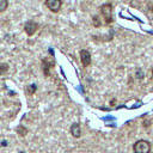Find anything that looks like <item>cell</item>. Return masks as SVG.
Masks as SVG:
<instances>
[{"label":"cell","instance_id":"cell-6","mask_svg":"<svg viewBox=\"0 0 153 153\" xmlns=\"http://www.w3.org/2000/svg\"><path fill=\"white\" fill-rule=\"evenodd\" d=\"M71 134L74 136V137H80L81 135V128H80V124L79 123H73L71 126V129H69Z\"/></svg>","mask_w":153,"mask_h":153},{"label":"cell","instance_id":"cell-3","mask_svg":"<svg viewBox=\"0 0 153 153\" xmlns=\"http://www.w3.org/2000/svg\"><path fill=\"white\" fill-rule=\"evenodd\" d=\"M45 6L51 12H59L62 6V1L61 0H45Z\"/></svg>","mask_w":153,"mask_h":153},{"label":"cell","instance_id":"cell-8","mask_svg":"<svg viewBox=\"0 0 153 153\" xmlns=\"http://www.w3.org/2000/svg\"><path fill=\"white\" fill-rule=\"evenodd\" d=\"M17 133H18L20 136H25V135H26V133H27V129H26V128H24L23 126H19V127L17 128Z\"/></svg>","mask_w":153,"mask_h":153},{"label":"cell","instance_id":"cell-1","mask_svg":"<svg viewBox=\"0 0 153 153\" xmlns=\"http://www.w3.org/2000/svg\"><path fill=\"white\" fill-rule=\"evenodd\" d=\"M134 153H151V143L147 140H137L133 146Z\"/></svg>","mask_w":153,"mask_h":153},{"label":"cell","instance_id":"cell-9","mask_svg":"<svg viewBox=\"0 0 153 153\" xmlns=\"http://www.w3.org/2000/svg\"><path fill=\"white\" fill-rule=\"evenodd\" d=\"M36 85L35 84H32V85H29L27 87H26V93L27 94H33L35 93V91H36Z\"/></svg>","mask_w":153,"mask_h":153},{"label":"cell","instance_id":"cell-10","mask_svg":"<svg viewBox=\"0 0 153 153\" xmlns=\"http://www.w3.org/2000/svg\"><path fill=\"white\" fill-rule=\"evenodd\" d=\"M8 6V0H0V12L5 11Z\"/></svg>","mask_w":153,"mask_h":153},{"label":"cell","instance_id":"cell-14","mask_svg":"<svg viewBox=\"0 0 153 153\" xmlns=\"http://www.w3.org/2000/svg\"><path fill=\"white\" fill-rule=\"evenodd\" d=\"M1 146H7V141H6V140H4V141L1 142Z\"/></svg>","mask_w":153,"mask_h":153},{"label":"cell","instance_id":"cell-15","mask_svg":"<svg viewBox=\"0 0 153 153\" xmlns=\"http://www.w3.org/2000/svg\"><path fill=\"white\" fill-rule=\"evenodd\" d=\"M152 78H153V69H152Z\"/></svg>","mask_w":153,"mask_h":153},{"label":"cell","instance_id":"cell-11","mask_svg":"<svg viewBox=\"0 0 153 153\" xmlns=\"http://www.w3.org/2000/svg\"><path fill=\"white\" fill-rule=\"evenodd\" d=\"M8 71V65L7 63H0V75L5 74Z\"/></svg>","mask_w":153,"mask_h":153},{"label":"cell","instance_id":"cell-7","mask_svg":"<svg viewBox=\"0 0 153 153\" xmlns=\"http://www.w3.org/2000/svg\"><path fill=\"white\" fill-rule=\"evenodd\" d=\"M51 66H54V60H53V59L48 57V59H44V60H43V69H44V74H45V75H48V69H49Z\"/></svg>","mask_w":153,"mask_h":153},{"label":"cell","instance_id":"cell-4","mask_svg":"<svg viewBox=\"0 0 153 153\" xmlns=\"http://www.w3.org/2000/svg\"><path fill=\"white\" fill-rule=\"evenodd\" d=\"M37 29H38V24H37L36 22H33V20H29V22H26L25 25H24V30H25V32H26L29 36H32V35L37 31Z\"/></svg>","mask_w":153,"mask_h":153},{"label":"cell","instance_id":"cell-16","mask_svg":"<svg viewBox=\"0 0 153 153\" xmlns=\"http://www.w3.org/2000/svg\"><path fill=\"white\" fill-rule=\"evenodd\" d=\"M19 153H25V152H19Z\"/></svg>","mask_w":153,"mask_h":153},{"label":"cell","instance_id":"cell-12","mask_svg":"<svg viewBox=\"0 0 153 153\" xmlns=\"http://www.w3.org/2000/svg\"><path fill=\"white\" fill-rule=\"evenodd\" d=\"M92 19H93V25H94V26H97V27H98V26H100V22H99L98 16H94Z\"/></svg>","mask_w":153,"mask_h":153},{"label":"cell","instance_id":"cell-5","mask_svg":"<svg viewBox=\"0 0 153 153\" xmlns=\"http://www.w3.org/2000/svg\"><path fill=\"white\" fill-rule=\"evenodd\" d=\"M80 60H81V63L84 67H87L91 65V54L88 50L86 49H81L80 50Z\"/></svg>","mask_w":153,"mask_h":153},{"label":"cell","instance_id":"cell-13","mask_svg":"<svg viewBox=\"0 0 153 153\" xmlns=\"http://www.w3.org/2000/svg\"><path fill=\"white\" fill-rule=\"evenodd\" d=\"M143 75H145V74H142V73H141V71L139 69V71H137V78H139V79H142V78H143Z\"/></svg>","mask_w":153,"mask_h":153},{"label":"cell","instance_id":"cell-2","mask_svg":"<svg viewBox=\"0 0 153 153\" xmlns=\"http://www.w3.org/2000/svg\"><path fill=\"white\" fill-rule=\"evenodd\" d=\"M99 11L105 20L106 24H111L114 22V18H112V5L111 4H103L100 7H99Z\"/></svg>","mask_w":153,"mask_h":153}]
</instances>
